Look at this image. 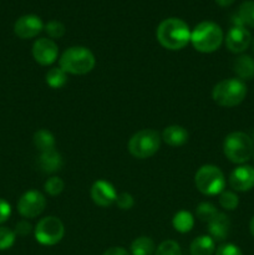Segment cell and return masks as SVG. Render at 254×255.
<instances>
[{
  "instance_id": "obj_1",
  "label": "cell",
  "mask_w": 254,
  "mask_h": 255,
  "mask_svg": "<svg viewBox=\"0 0 254 255\" xmlns=\"http://www.w3.org/2000/svg\"><path fill=\"white\" fill-rule=\"evenodd\" d=\"M156 36L164 49L176 51L183 49L191 41V30L183 20L168 17L158 25Z\"/></svg>"
},
{
  "instance_id": "obj_2",
  "label": "cell",
  "mask_w": 254,
  "mask_h": 255,
  "mask_svg": "<svg viewBox=\"0 0 254 255\" xmlns=\"http://www.w3.org/2000/svg\"><path fill=\"white\" fill-rule=\"evenodd\" d=\"M96 60L91 50L85 46H71L62 52L59 67L66 74L86 75L92 71Z\"/></svg>"
},
{
  "instance_id": "obj_3",
  "label": "cell",
  "mask_w": 254,
  "mask_h": 255,
  "mask_svg": "<svg viewBox=\"0 0 254 255\" xmlns=\"http://www.w3.org/2000/svg\"><path fill=\"white\" fill-rule=\"evenodd\" d=\"M223 30L213 21H202L191 31V42L194 49L203 54L217 51L223 42Z\"/></svg>"
},
{
  "instance_id": "obj_4",
  "label": "cell",
  "mask_w": 254,
  "mask_h": 255,
  "mask_svg": "<svg viewBox=\"0 0 254 255\" xmlns=\"http://www.w3.org/2000/svg\"><path fill=\"white\" fill-rule=\"evenodd\" d=\"M246 96L247 85L239 79L222 80L212 90V99L222 107L238 106Z\"/></svg>"
},
{
  "instance_id": "obj_5",
  "label": "cell",
  "mask_w": 254,
  "mask_h": 255,
  "mask_svg": "<svg viewBox=\"0 0 254 255\" xmlns=\"http://www.w3.org/2000/svg\"><path fill=\"white\" fill-rule=\"evenodd\" d=\"M224 156L236 164H244L253 157L254 142L244 132H232L224 138Z\"/></svg>"
},
{
  "instance_id": "obj_6",
  "label": "cell",
  "mask_w": 254,
  "mask_h": 255,
  "mask_svg": "<svg viewBox=\"0 0 254 255\" xmlns=\"http://www.w3.org/2000/svg\"><path fill=\"white\" fill-rule=\"evenodd\" d=\"M194 184L202 194L217 196L226 188V177L223 172L213 164H204L194 176Z\"/></svg>"
},
{
  "instance_id": "obj_7",
  "label": "cell",
  "mask_w": 254,
  "mask_h": 255,
  "mask_svg": "<svg viewBox=\"0 0 254 255\" xmlns=\"http://www.w3.org/2000/svg\"><path fill=\"white\" fill-rule=\"evenodd\" d=\"M161 146V136L154 129H141L128 141V151L138 159H146L157 153Z\"/></svg>"
},
{
  "instance_id": "obj_8",
  "label": "cell",
  "mask_w": 254,
  "mask_h": 255,
  "mask_svg": "<svg viewBox=\"0 0 254 255\" xmlns=\"http://www.w3.org/2000/svg\"><path fill=\"white\" fill-rule=\"evenodd\" d=\"M35 239L41 246L51 247L60 243L64 238L65 228L62 222L57 217H45L40 219L34 228Z\"/></svg>"
},
{
  "instance_id": "obj_9",
  "label": "cell",
  "mask_w": 254,
  "mask_h": 255,
  "mask_svg": "<svg viewBox=\"0 0 254 255\" xmlns=\"http://www.w3.org/2000/svg\"><path fill=\"white\" fill-rule=\"evenodd\" d=\"M46 198L39 191H27L17 201V212L24 218H35L44 212Z\"/></svg>"
},
{
  "instance_id": "obj_10",
  "label": "cell",
  "mask_w": 254,
  "mask_h": 255,
  "mask_svg": "<svg viewBox=\"0 0 254 255\" xmlns=\"http://www.w3.org/2000/svg\"><path fill=\"white\" fill-rule=\"evenodd\" d=\"M32 56L37 64L49 66L54 64L59 56V47L54 40L47 37H40L32 45Z\"/></svg>"
},
{
  "instance_id": "obj_11",
  "label": "cell",
  "mask_w": 254,
  "mask_h": 255,
  "mask_svg": "<svg viewBox=\"0 0 254 255\" xmlns=\"http://www.w3.org/2000/svg\"><path fill=\"white\" fill-rule=\"evenodd\" d=\"M44 30V22L36 15H22L15 21L14 32L20 39H32Z\"/></svg>"
},
{
  "instance_id": "obj_12",
  "label": "cell",
  "mask_w": 254,
  "mask_h": 255,
  "mask_svg": "<svg viewBox=\"0 0 254 255\" xmlns=\"http://www.w3.org/2000/svg\"><path fill=\"white\" fill-rule=\"evenodd\" d=\"M252 44V35L246 26L234 25L226 36V46L233 54H242Z\"/></svg>"
},
{
  "instance_id": "obj_13",
  "label": "cell",
  "mask_w": 254,
  "mask_h": 255,
  "mask_svg": "<svg viewBox=\"0 0 254 255\" xmlns=\"http://www.w3.org/2000/svg\"><path fill=\"white\" fill-rule=\"evenodd\" d=\"M229 186L236 192H248L254 188V167L241 164L229 176Z\"/></svg>"
},
{
  "instance_id": "obj_14",
  "label": "cell",
  "mask_w": 254,
  "mask_h": 255,
  "mask_svg": "<svg viewBox=\"0 0 254 255\" xmlns=\"http://www.w3.org/2000/svg\"><path fill=\"white\" fill-rule=\"evenodd\" d=\"M116 189L110 182L107 181H96L91 187V198L96 206L106 208L112 206L116 202Z\"/></svg>"
},
{
  "instance_id": "obj_15",
  "label": "cell",
  "mask_w": 254,
  "mask_h": 255,
  "mask_svg": "<svg viewBox=\"0 0 254 255\" xmlns=\"http://www.w3.org/2000/svg\"><path fill=\"white\" fill-rule=\"evenodd\" d=\"M208 224L209 237L214 239V242H223L229 236L231 231V221L228 216L218 211V213L207 222Z\"/></svg>"
},
{
  "instance_id": "obj_16",
  "label": "cell",
  "mask_w": 254,
  "mask_h": 255,
  "mask_svg": "<svg viewBox=\"0 0 254 255\" xmlns=\"http://www.w3.org/2000/svg\"><path fill=\"white\" fill-rule=\"evenodd\" d=\"M37 166H39L40 171L44 173H56L64 166V161H62L61 154L55 149L47 152H41L37 158Z\"/></svg>"
},
{
  "instance_id": "obj_17",
  "label": "cell",
  "mask_w": 254,
  "mask_h": 255,
  "mask_svg": "<svg viewBox=\"0 0 254 255\" xmlns=\"http://www.w3.org/2000/svg\"><path fill=\"white\" fill-rule=\"evenodd\" d=\"M189 134L184 127L179 125H172L166 127L162 132V139L171 147H181L188 142Z\"/></svg>"
},
{
  "instance_id": "obj_18",
  "label": "cell",
  "mask_w": 254,
  "mask_h": 255,
  "mask_svg": "<svg viewBox=\"0 0 254 255\" xmlns=\"http://www.w3.org/2000/svg\"><path fill=\"white\" fill-rule=\"evenodd\" d=\"M233 71L242 81L254 79V59L251 55H239L233 62Z\"/></svg>"
},
{
  "instance_id": "obj_19",
  "label": "cell",
  "mask_w": 254,
  "mask_h": 255,
  "mask_svg": "<svg viewBox=\"0 0 254 255\" xmlns=\"http://www.w3.org/2000/svg\"><path fill=\"white\" fill-rule=\"evenodd\" d=\"M189 252L191 255H213L216 253V242L209 236H199L192 241Z\"/></svg>"
},
{
  "instance_id": "obj_20",
  "label": "cell",
  "mask_w": 254,
  "mask_h": 255,
  "mask_svg": "<svg viewBox=\"0 0 254 255\" xmlns=\"http://www.w3.org/2000/svg\"><path fill=\"white\" fill-rule=\"evenodd\" d=\"M234 25L238 26H249L254 29V1L248 0L239 6L238 12L233 17Z\"/></svg>"
},
{
  "instance_id": "obj_21",
  "label": "cell",
  "mask_w": 254,
  "mask_h": 255,
  "mask_svg": "<svg viewBox=\"0 0 254 255\" xmlns=\"http://www.w3.org/2000/svg\"><path fill=\"white\" fill-rule=\"evenodd\" d=\"M172 226H173L174 231H177L178 233H188V232H191L193 229L194 218L189 212L179 211L173 216Z\"/></svg>"
},
{
  "instance_id": "obj_22",
  "label": "cell",
  "mask_w": 254,
  "mask_h": 255,
  "mask_svg": "<svg viewBox=\"0 0 254 255\" xmlns=\"http://www.w3.org/2000/svg\"><path fill=\"white\" fill-rule=\"evenodd\" d=\"M32 141H34V146L36 147L37 151H40V153L55 149V137L47 129L41 128L35 132Z\"/></svg>"
},
{
  "instance_id": "obj_23",
  "label": "cell",
  "mask_w": 254,
  "mask_h": 255,
  "mask_svg": "<svg viewBox=\"0 0 254 255\" xmlns=\"http://www.w3.org/2000/svg\"><path fill=\"white\" fill-rule=\"evenodd\" d=\"M156 251L154 242L149 237H138L131 243L132 255H152Z\"/></svg>"
},
{
  "instance_id": "obj_24",
  "label": "cell",
  "mask_w": 254,
  "mask_h": 255,
  "mask_svg": "<svg viewBox=\"0 0 254 255\" xmlns=\"http://www.w3.org/2000/svg\"><path fill=\"white\" fill-rule=\"evenodd\" d=\"M67 82V74L60 67H52L46 74V84L52 89H61Z\"/></svg>"
},
{
  "instance_id": "obj_25",
  "label": "cell",
  "mask_w": 254,
  "mask_h": 255,
  "mask_svg": "<svg viewBox=\"0 0 254 255\" xmlns=\"http://www.w3.org/2000/svg\"><path fill=\"white\" fill-rule=\"evenodd\" d=\"M219 204L226 211H234L239 206V198L234 192L223 191L219 194Z\"/></svg>"
},
{
  "instance_id": "obj_26",
  "label": "cell",
  "mask_w": 254,
  "mask_h": 255,
  "mask_svg": "<svg viewBox=\"0 0 254 255\" xmlns=\"http://www.w3.org/2000/svg\"><path fill=\"white\" fill-rule=\"evenodd\" d=\"M217 213H218V209H217L213 204L209 203V202H203V203L199 204L196 209L197 218L201 222H204V223H207L209 219L213 218Z\"/></svg>"
},
{
  "instance_id": "obj_27",
  "label": "cell",
  "mask_w": 254,
  "mask_h": 255,
  "mask_svg": "<svg viewBox=\"0 0 254 255\" xmlns=\"http://www.w3.org/2000/svg\"><path fill=\"white\" fill-rule=\"evenodd\" d=\"M44 30L46 31V34L49 35V37L52 39H60L65 35L66 32V27L59 20H50L47 24L44 25Z\"/></svg>"
},
{
  "instance_id": "obj_28",
  "label": "cell",
  "mask_w": 254,
  "mask_h": 255,
  "mask_svg": "<svg viewBox=\"0 0 254 255\" xmlns=\"http://www.w3.org/2000/svg\"><path fill=\"white\" fill-rule=\"evenodd\" d=\"M153 255H182V251L177 242L164 241L157 247Z\"/></svg>"
},
{
  "instance_id": "obj_29",
  "label": "cell",
  "mask_w": 254,
  "mask_h": 255,
  "mask_svg": "<svg viewBox=\"0 0 254 255\" xmlns=\"http://www.w3.org/2000/svg\"><path fill=\"white\" fill-rule=\"evenodd\" d=\"M44 188H45V192H46L47 194L55 197V196H59V194H61V192L64 191V188H65V183H64V181L60 178V177L52 176V177H50V178H47V181L45 182Z\"/></svg>"
},
{
  "instance_id": "obj_30",
  "label": "cell",
  "mask_w": 254,
  "mask_h": 255,
  "mask_svg": "<svg viewBox=\"0 0 254 255\" xmlns=\"http://www.w3.org/2000/svg\"><path fill=\"white\" fill-rule=\"evenodd\" d=\"M15 238H16V234L11 229L0 226V251H6L11 248L15 243Z\"/></svg>"
},
{
  "instance_id": "obj_31",
  "label": "cell",
  "mask_w": 254,
  "mask_h": 255,
  "mask_svg": "<svg viewBox=\"0 0 254 255\" xmlns=\"http://www.w3.org/2000/svg\"><path fill=\"white\" fill-rule=\"evenodd\" d=\"M115 203H116L117 207H119L120 209H122V211H128V209H131L132 207L134 206V199L131 194L124 192V193L117 194L116 202H115Z\"/></svg>"
},
{
  "instance_id": "obj_32",
  "label": "cell",
  "mask_w": 254,
  "mask_h": 255,
  "mask_svg": "<svg viewBox=\"0 0 254 255\" xmlns=\"http://www.w3.org/2000/svg\"><path fill=\"white\" fill-rule=\"evenodd\" d=\"M216 255H243L241 249L232 243H224L217 248Z\"/></svg>"
},
{
  "instance_id": "obj_33",
  "label": "cell",
  "mask_w": 254,
  "mask_h": 255,
  "mask_svg": "<svg viewBox=\"0 0 254 255\" xmlns=\"http://www.w3.org/2000/svg\"><path fill=\"white\" fill-rule=\"evenodd\" d=\"M31 231H32V226L29 223V222H27V221H20L19 223L15 226L14 233L16 234V236L25 237V236H27V234L31 233Z\"/></svg>"
},
{
  "instance_id": "obj_34",
  "label": "cell",
  "mask_w": 254,
  "mask_h": 255,
  "mask_svg": "<svg viewBox=\"0 0 254 255\" xmlns=\"http://www.w3.org/2000/svg\"><path fill=\"white\" fill-rule=\"evenodd\" d=\"M11 214V207L5 199L0 198V224L6 222Z\"/></svg>"
},
{
  "instance_id": "obj_35",
  "label": "cell",
  "mask_w": 254,
  "mask_h": 255,
  "mask_svg": "<svg viewBox=\"0 0 254 255\" xmlns=\"http://www.w3.org/2000/svg\"><path fill=\"white\" fill-rule=\"evenodd\" d=\"M104 255H129V253L122 247H112V248L107 249Z\"/></svg>"
},
{
  "instance_id": "obj_36",
  "label": "cell",
  "mask_w": 254,
  "mask_h": 255,
  "mask_svg": "<svg viewBox=\"0 0 254 255\" xmlns=\"http://www.w3.org/2000/svg\"><path fill=\"white\" fill-rule=\"evenodd\" d=\"M216 2L219 5V6L227 7V6H231V5L234 2V0H216Z\"/></svg>"
},
{
  "instance_id": "obj_37",
  "label": "cell",
  "mask_w": 254,
  "mask_h": 255,
  "mask_svg": "<svg viewBox=\"0 0 254 255\" xmlns=\"http://www.w3.org/2000/svg\"><path fill=\"white\" fill-rule=\"evenodd\" d=\"M249 229H251L252 236L254 237V217L251 219V223H249Z\"/></svg>"
},
{
  "instance_id": "obj_38",
  "label": "cell",
  "mask_w": 254,
  "mask_h": 255,
  "mask_svg": "<svg viewBox=\"0 0 254 255\" xmlns=\"http://www.w3.org/2000/svg\"><path fill=\"white\" fill-rule=\"evenodd\" d=\"M252 49H253V52H254V39L252 40Z\"/></svg>"
},
{
  "instance_id": "obj_39",
  "label": "cell",
  "mask_w": 254,
  "mask_h": 255,
  "mask_svg": "<svg viewBox=\"0 0 254 255\" xmlns=\"http://www.w3.org/2000/svg\"><path fill=\"white\" fill-rule=\"evenodd\" d=\"M253 159H254V153H253Z\"/></svg>"
}]
</instances>
